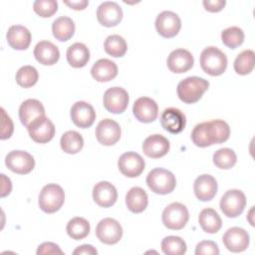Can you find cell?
<instances>
[{"label": "cell", "mask_w": 255, "mask_h": 255, "mask_svg": "<svg viewBox=\"0 0 255 255\" xmlns=\"http://www.w3.org/2000/svg\"><path fill=\"white\" fill-rule=\"evenodd\" d=\"M118 166L124 175L128 177H136L140 175L144 169V160L138 153L128 151L120 156Z\"/></svg>", "instance_id": "obj_13"}, {"label": "cell", "mask_w": 255, "mask_h": 255, "mask_svg": "<svg viewBox=\"0 0 255 255\" xmlns=\"http://www.w3.org/2000/svg\"><path fill=\"white\" fill-rule=\"evenodd\" d=\"M189 218L188 210L185 205L179 202L168 204L162 212V223L171 230H180L187 223Z\"/></svg>", "instance_id": "obj_5"}, {"label": "cell", "mask_w": 255, "mask_h": 255, "mask_svg": "<svg viewBox=\"0 0 255 255\" xmlns=\"http://www.w3.org/2000/svg\"><path fill=\"white\" fill-rule=\"evenodd\" d=\"M52 32L57 40L62 42L68 41L75 33L74 21L67 16L59 17L52 24Z\"/></svg>", "instance_id": "obj_29"}, {"label": "cell", "mask_w": 255, "mask_h": 255, "mask_svg": "<svg viewBox=\"0 0 255 255\" xmlns=\"http://www.w3.org/2000/svg\"><path fill=\"white\" fill-rule=\"evenodd\" d=\"M120 125L111 119L101 121L96 128V137L103 145H113L120 140L121 137Z\"/></svg>", "instance_id": "obj_12"}, {"label": "cell", "mask_w": 255, "mask_h": 255, "mask_svg": "<svg viewBox=\"0 0 255 255\" xmlns=\"http://www.w3.org/2000/svg\"><path fill=\"white\" fill-rule=\"evenodd\" d=\"M61 148L70 154H75L79 152L84 146L83 136L76 130L66 131L60 140Z\"/></svg>", "instance_id": "obj_31"}, {"label": "cell", "mask_w": 255, "mask_h": 255, "mask_svg": "<svg viewBox=\"0 0 255 255\" xmlns=\"http://www.w3.org/2000/svg\"><path fill=\"white\" fill-rule=\"evenodd\" d=\"M33 9L39 16L47 18L57 12L58 3L56 0H36L33 3Z\"/></svg>", "instance_id": "obj_41"}, {"label": "cell", "mask_w": 255, "mask_h": 255, "mask_svg": "<svg viewBox=\"0 0 255 255\" xmlns=\"http://www.w3.org/2000/svg\"><path fill=\"white\" fill-rule=\"evenodd\" d=\"M70 115L72 122L82 128H90L96 120V112L93 106L83 101L76 102L72 106Z\"/></svg>", "instance_id": "obj_15"}, {"label": "cell", "mask_w": 255, "mask_h": 255, "mask_svg": "<svg viewBox=\"0 0 255 255\" xmlns=\"http://www.w3.org/2000/svg\"><path fill=\"white\" fill-rule=\"evenodd\" d=\"M191 139L196 146L206 147L212 145V141L208 132V123H200L196 125L191 131Z\"/></svg>", "instance_id": "obj_40"}, {"label": "cell", "mask_w": 255, "mask_h": 255, "mask_svg": "<svg viewBox=\"0 0 255 255\" xmlns=\"http://www.w3.org/2000/svg\"><path fill=\"white\" fill-rule=\"evenodd\" d=\"M65 201V192L63 188L56 183L45 185L39 194V207L46 213L58 211Z\"/></svg>", "instance_id": "obj_4"}, {"label": "cell", "mask_w": 255, "mask_h": 255, "mask_svg": "<svg viewBox=\"0 0 255 255\" xmlns=\"http://www.w3.org/2000/svg\"><path fill=\"white\" fill-rule=\"evenodd\" d=\"M9 46L15 50H26L31 43L30 31L22 25H13L6 34Z\"/></svg>", "instance_id": "obj_25"}, {"label": "cell", "mask_w": 255, "mask_h": 255, "mask_svg": "<svg viewBox=\"0 0 255 255\" xmlns=\"http://www.w3.org/2000/svg\"><path fill=\"white\" fill-rule=\"evenodd\" d=\"M1 179H2V191H1V196L5 197L11 192L12 189V184L11 180L9 177H6L5 174H1Z\"/></svg>", "instance_id": "obj_47"}, {"label": "cell", "mask_w": 255, "mask_h": 255, "mask_svg": "<svg viewBox=\"0 0 255 255\" xmlns=\"http://www.w3.org/2000/svg\"><path fill=\"white\" fill-rule=\"evenodd\" d=\"M195 196L201 201L211 200L217 192L216 179L210 174L199 175L193 184Z\"/></svg>", "instance_id": "obj_21"}, {"label": "cell", "mask_w": 255, "mask_h": 255, "mask_svg": "<svg viewBox=\"0 0 255 255\" xmlns=\"http://www.w3.org/2000/svg\"><path fill=\"white\" fill-rule=\"evenodd\" d=\"M148 203L146 192L138 186L131 187L126 195V204L129 211L133 213L142 212Z\"/></svg>", "instance_id": "obj_27"}, {"label": "cell", "mask_w": 255, "mask_h": 255, "mask_svg": "<svg viewBox=\"0 0 255 255\" xmlns=\"http://www.w3.org/2000/svg\"><path fill=\"white\" fill-rule=\"evenodd\" d=\"M161 127L170 133H179L186 124L184 114L176 108L165 109L160 116Z\"/></svg>", "instance_id": "obj_17"}, {"label": "cell", "mask_w": 255, "mask_h": 255, "mask_svg": "<svg viewBox=\"0 0 255 255\" xmlns=\"http://www.w3.org/2000/svg\"><path fill=\"white\" fill-rule=\"evenodd\" d=\"M91 74L92 77L98 82H109L117 77L118 66L112 60L100 59L93 65Z\"/></svg>", "instance_id": "obj_26"}, {"label": "cell", "mask_w": 255, "mask_h": 255, "mask_svg": "<svg viewBox=\"0 0 255 255\" xmlns=\"http://www.w3.org/2000/svg\"><path fill=\"white\" fill-rule=\"evenodd\" d=\"M37 254H63V251L57 244L53 242H44L41 245H39L37 249Z\"/></svg>", "instance_id": "obj_44"}, {"label": "cell", "mask_w": 255, "mask_h": 255, "mask_svg": "<svg viewBox=\"0 0 255 255\" xmlns=\"http://www.w3.org/2000/svg\"><path fill=\"white\" fill-rule=\"evenodd\" d=\"M73 254H75V255H81V254L97 255V254H98V251H97V249H96L94 246L89 245V244H84V245H81V246L77 247V248L73 251Z\"/></svg>", "instance_id": "obj_46"}, {"label": "cell", "mask_w": 255, "mask_h": 255, "mask_svg": "<svg viewBox=\"0 0 255 255\" xmlns=\"http://www.w3.org/2000/svg\"><path fill=\"white\" fill-rule=\"evenodd\" d=\"M209 82L199 77H188L177 85L176 93L180 101L185 104H194L207 91Z\"/></svg>", "instance_id": "obj_1"}, {"label": "cell", "mask_w": 255, "mask_h": 255, "mask_svg": "<svg viewBox=\"0 0 255 255\" xmlns=\"http://www.w3.org/2000/svg\"><path fill=\"white\" fill-rule=\"evenodd\" d=\"M146 184L154 193L167 194L175 188L176 179L172 172L158 167L148 172L146 176Z\"/></svg>", "instance_id": "obj_3"}, {"label": "cell", "mask_w": 255, "mask_h": 255, "mask_svg": "<svg viewBox=\"0 0 255 255\" xmlns=\"http://www.w3.org/2000/svg\"><path fill=\"white\" fill-rule=\"evenodd\" d=\"M200 67L210 76H220L227 68V57L218 48L209 46L200 54Z\"/></svg>", "instance_id": "obj_2"}, {"label": "cell", "mask_w": 255, "mask_h": 255, "mask_svg": "<svg viewBox=\"0 0 255 255\" xmlns=\"http://www.w3.org/2000/svg\"><path fill=\"white\" fill-rule=\"evenodd\" d=\"M104 46L107 54L116 58L123 57L128 50L126 40L120 35H110L107 37Z\"/></svg>", "instance_id": "obj_34"}, {"label": "cell", "mask_w": 255, "mask_h": 255, "mask_svg": "<svg viewBox=\"0 0 255 255\" xmlns=\"http://www.w3.org/2000/svg\"><path fill=\"white\" fill-rule=\"evenodd\" d=\"M196 255H218L219 249L215 242L211 240H204L199 242L195 248Z\"/></svg>", "instance_id": "obj_42"}, {"label": "cell", "mask_w": 255, "mask_h": 255, "mask_svg": "<svg viewBox=\"0 0 255 255\" xmlns=\"http://www.w3.org/2000/svg\"><path fill=\"white\" fill-rule=\"evenodd\" d=\"M237 161L236 153L233 149L223 147L216 150L213 154L214 164L221 169H229L235 165Z\"/></svg>", "instance_id": "obj_36"}, {"label": "cell", "mask_w": 255, "mask_h": 255, "mask_svg": "<svg viewBox=\"0 0 255 255\" xmlns=\"http://www.w3.org/2000/svg\"><path fill=\"white\" fill-rule=\"evenodd\" d=\"M155 28L160 36L171 38L178 34L181 28V20L172 11H162L155 19Z\"/></svg>", "instance_id": "obj_11"}, {"label": "cell", "mask_w": 255, "mask_h": 255, "mask_svg": "<svg viewBox=\"0 0 255 255\" xmlns=\"http://www.w3.org/2000/svg\"><path fill=\"white\" fill-rule=\"evenodd\" d=\"M198 221L202 230L211 234L219 231L222 226V220L220 216L212 208L202 209L199 213Z\"/></svg>", "instance_id": "obj_30"}, {"label": "cell", "mask_w": 255, "mask_h": 255, "mask_svg": "<svg viewBox=\"0 0 255 255\" xmlns=\"http://www.w3.org/2000/svg\"><path fill=\"white\" fill-rule=\"evenodd\" d=\"M66 230L72 239L81 240L88 236L90 232V223L83 217H74L68 222Z\"/></svg>", "instance_id": "obj_33"}, {"label": "cell", "mask_w": 255, "mask_h": 255, "mask_svg": "<svg viewBox=\"0 0 255 255\" xmlns=\"http://www.w3.org/2000/svg\"><path fill=\"white\" fill-rule=\"evenodd\" d=\"M224 246L231 252H242L247 249L250 242L249 234L240 227H231L223 235Z\"/></svg>", "instance_id": "obj_14"}, {"label": "cell", "mask_w": 255, "mask_h": 255, "mask_svg": "<svg viewBox=\"0 0 255 255\" xmlns=\"http://www.w3.org/2000/svg\"><path fill=\"white\" fill-rule=\"evenodd\" d=\"M98 239L108 245L118 243L123 236V228L121 224L114 218L102 219L96 228Z\"/></svg>", "instance_id": "obj_7"}, {"label": "cell", "mask_w": 255, "mask_h": 255, "mask_svg": "<svg viewBox=\"0 0 255 255\" xmlns=\"http://www.w3.org/2000/svg\"><path fill=\"white\" fill-rule=\"evenodd\" d=\"M2 112V130H1V139L9 138L13 132V122L9 116H7L4 109H1Z\"/></svg>", "instance_id": "obj_43"}, {"label": "cell", "mask_w": 255, "mask_h": 255, "mask_svg": "<svg viewBox=\"0 0 255 255\" xmlns=\"http://www.w3.org/2000/svg\"><path fill=\"white\" fill-rule=\"evenodd\" d=\"M27 129L31 138L38 143H46L55 135V126L45 116L35 119L27 127Z\"/></svg>", "instance_id": "obj_9"}, {"label": "cell", "mask_w": 255, "mask_h": 255, "mask_svg": "<svg viewBox=\"0 0 255 255\" xmlns=\"http://www.w3.org/2000/svg\"><path fill=\"white\" fill-rule=\"evenodd\" d=\"M39 78L38 71L33 66H23L16 73V82L23 88H30L34 86Z\"/></svg>", "instance_id": "obj_39"}, {"label": "cell", "mask_w": 255, "mask_h": 255, "mask_svg": "<svg viewBox=\"0 0 255 255\" xmlns=\"http://www.w3.org/2000/svg\"><path fill=\"white\" fill-rule=\"evenodd\" d=\"M93 198L101 207H110L116 203L118 192L116 187L109 181H100L93 188Z\"/></svg>", "instance_id": "obj_20"}, {"label": "cell", "mask_w": 255, "mask_h": 255, "mask_svg": "<svg viewBox=\"0 0 255 255\" xmlns=\"http://www.w3.org/2000/svg\"><path fill=\"white\" fill-rule=\"evenodd\" d=\"M221 40L226 47L230 49H235L243 43L244 32L241 28L236 26L226 28L221 33Z\"/></svg>", "instance_id": "obj_38"}, {"label": "cell", "mask_w": 255, "mask_h": 255, "mask_svg": "<svg viewBox=\"0 0 255 255\" xmlns=\"http://www.w3.org/2000/svg\"><path fill=\"white\" fill-rule=\"evenodd\" d=\"M255 54L252 50H244L234 61V70L239 75H247L254 68Z\"/></svg>", "instance_id": "obj_35"}, {"label": "cell", "mask_w": 255, "mask_h": 255, "mask_svg": "<svg viewBox=\"0 0 255 255\" xmlns=\"http://www.w3.org/2000/svg\"><path fill=\"white\" fill-rule=\"evenodd\" d=\"M97 18L101 25L114 27L122 21L123 10L116 2L105 1L97 9Z\"/></svg>", "instance_id": "obj_16"}, {"label": "cell", "mask_w": 255, "mask_h": 255, "mask_svg": "<svg viewBox=\"0 0 255 255\" xmlns=\"http://www.w3.org/2000/svg\"><path fill=\"white\" fill-rule=\"evenodd\" d=\"M204 8L209 12H219L221 11L225 4V0H203L202 2Z\"/></svg>", "instance_id": "obj_45"}, {"label": "cell", "mask_w": 255, "mask_h": 255, "mask_svg": "<svg viewBox=\"0 0 255 255\" xmlns=\"http://www.w3.org/2000/svg\"><path fill=\"white\" fill-rule=\"evenodd\" d=\"M64 3L74 10H83L89 5L87 0H78V1H64Z\"/></svg>", "instance_id": "obj_48"}, {"label": "cell", "mask_w": 255, "mask_h": 255, "mask_svg": "<svg viewBox=\"0 0 255 255\" xmlns=\"http://www.w3.org/2000/svg\"><path fill=\"white\" fill-rule=\"evenodd\" d=\"M142 150L146 156L158 158L168 152L169 141L161 134H152L144 139L142 143Z\"/></svg>", "instance_id": "obj_22"}, {"label": "cell", "mask_w": 255, "mask_h": 255, "mask_svg": "<svg viewBox=\"0 0 255 255\" xmlns=\"http://www.w3.org/2000/svg\"><path fill=\"white\" fill-rule=\"evenodd\" d=\"M208 123V132L212 144L226 141L230 135L228 124L222 120H213Z\"/></svg>", "instance_id": "obj_32"}, {"label": "cell", "mask_w": 255, "mask_h": 255, "mask_svg": "<svg viewBox=\"0 0 255 255\" xmlns=\"http://www.w3.org/2000/svg\"><path fill=\"white\" fill-rule=\"evenodd\" d=\"M34 56L36 60L45 66H51L58 62L60 52L56 45L50 41H40L34 48Z\"/></svg>", "instance_id": "obj_23"}, {"label": "cell", "mask_w": 255, "mask_h": 255, "mask_svg": "<svg viewBox=\"0 0 255 255\" xmlns=\"http://www.w3.org/2000/svg\"><path fill=\"white\" fill-rule=\"evenodd\" d=\"M166 63L168 69L172 73L181 74L192 68L194 60L189 51L185 49H176L169 54Z\"/></svg>", "instance_id": "obj_19"}, {"label": "cell", "mask_w": 255, "mask_h": 255, "mask_svg": "<svg viewBox=\"0 0 255 255\" xmlns=\"http://www.w3.org/2000/svg\"><path fill=\"white\" fill-rule=\"evenodd\" d=\"M105 109L113 114H122L128 105V94L121 87H113L108 89L103 99Z\"/></svg>", "instance_id": "obj_8"}, {"label": "cell", "mask_w": 255, "mask_h": 255, "mask_svg": "<svg viewBox=\"0 0 255 255\" xmlns=\"http://www.w3.org/2000/svg\"><path fill=\"white\" fill-rule=\"evenodd\" d=\"M132 112L139 122L151 123L157 118L158 107L152 99L148 97H140L134 102Z\"/></svg>", "instance_id": "obj_18"}, {"label": "cell", "mask_w": 255, "mask_h": 255, "mask_svg": "<svg viewBox=\"0 0 255 255\" xmlns=\"http://www.w3.org/2000/svg\"><path fill=\"white\" fill-rule=\"evenodd\" d=\"M6 166L15 173L27 174L35 166L34 157L24 150H12L5 157Z\"/></svg>", "instance_id": "obj_10"}, {"label": "cell", "mask_w": 255, "mask_h": 255, "mask_svg": "<svg viewBox=\"0 0 255 255\" xmlns=\"http://www.w3.org/2000/svg\"><path fill=\"white\" fill-rule=\"evenodd\" d=\"M246 205V196L239 189L226 191L220 199V209L229 218L239 216Z\"/></svg>", "instance_id": "obj_6"}, {"label": "cell", "mask_w": 255, "mask_h": 255, "mask_svg": "<svg viewBox=\"0 0 255 255\" xmlns=\"http://www.w3.org/2000/svg\"><path fill=\"white\" fill-rule=\"evenodd\" d=\"M45 116V109L42 103L35 99L24 101L19 108V119L26 128L37 118Z\"/></svg>", "instance_id": "obj_24"}, {"label": "cell", "mask_w": 255, "mask_h": 255, "mask_svg": "<svg viewBox=\"0 0 255 255\" xmlns=\"http://www.w3.org/2000/svg\"><path fill=\"white\" fill-rule=\"evenodd\" d=\"M161 250L166 255H181L186 252V244L178 236H167L161 241Z\"/></svg>", "instance_id": "obj_37"}, {"label": "cell", "mask_w": 255, "mask_h": 255, "mask_svg": "<svg viewBox=\"0 0 255 255\" xmlns=\"http://www.w3.org/2000/svg\"><path fill=\"white\" fill-rule=\"evenodd\" d=\"M67 61L74 68H82L90 60V51L83 43H74L67 49Z\"/></svg>", "instance_id": "obj_28"}]
</instances>
